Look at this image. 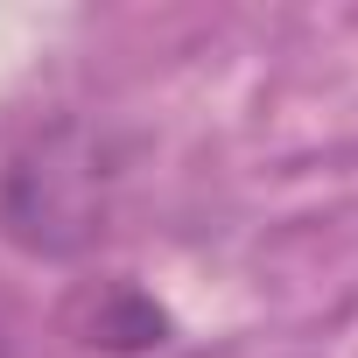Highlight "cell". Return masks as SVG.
Returning <instances> with one entry per match:
<instances>
[{"label": "cell", "instance_id": "obj_1", "mask_svg": "<svg viewBox=\"0 0 358 358\" xmlns=\"http://www.w3.org/2000/svg\"><path fill=\"white\" fill-rule=\"evenodd\" d=\"M169 337V316L141 295V288H106L92 295V337L85 344H106V351H148Z\"/></svg>", "mask_w": 358, "mask_h": 358}, {"label": "cell", "instance_id": "obj_2", "mask_svg": "<svg viewBox=\"0 0 358 358\" xmlns=\"http://www.w3.org/2000/svg\"><path fill=\"white\" fill-rule=\"evenodd\" d=\"M0 358H8V337H0Z\"/></svg>", "mask_w": 358, "mask_h": 358}]
</instances>
